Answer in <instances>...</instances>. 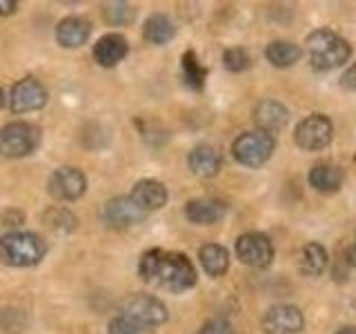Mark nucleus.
<instances>
[{"label": "nucleus", "mask_w": 356, "mask_h": 334, "mask_svg": "<svg viewBox=\"0 0 356 334\" xmlns=\"http://www.w3.org/2000/svg\"><path fill=\"white\" fill-rule=\"evenodd\" d=\"M236 256L250 267H267L274 259V245L261 232H248L236 241Z\"/></svg>", "instance_id": "nucleus-12"}, {"label": "nucleus", "mask_w": 356, "mask_h": 334, "mask_svg": "<svg viewBox=\"0 0 356 334\" xmlns=\"http://www.w3.org/2000/svg\"><path fill=\"white\" fill-rule=\"evenodd\" d=\"M47 192L56 200H78L87 192V176L78 167H58L47 181Z\"/></svg>", "instance_id": "nucleus-10"}, {"label": "nucleus", "mask_w": 356, "mask_h": 334, "mask_svg": "<svg viewBox=\"0 0 356 334\" xmlns=\"http://www.w3.org/2000/svg\"><path fill=\"white\" fill-rule=\"evenodd\" d=\"M44 225H49L54 232H72L76 228V216L65 207H51L44 212Z\"/></svg>", "instance_id": "nucleus-26"}, {"label": "nucleus", "mask_w": 356, "mask_h": 334, "mask_svg": "<svg viewBox=\"0 0 356 334\" xmlns=\"http://www.w3.org/2000/svg\"><path fill=\"white\" fill-rule=\"evenodd\" d=\"M120 315L140 323L145 328H152L167 321V308L161 299L152 294H129L120 303Z\"/></svg>", "instance_id": "nucleus-6"}, {"label": "nucleus", "mask_w": 356, "mask_h": 334, "mask_svg": "<svg viewBox=\"0 0 356 334\" xmlns=\"http://www.w3.org/2000/svg\"><path fill=\"white\" fill-rule=\"evenodd\" d=\"M198 334H234L232 326L227 321H222V319H211L207 321L203 328H200Z\"/></svg>", "instance_id": "nucleus-30"}, {"label": "nucleus", "mask_w": 356, "mask_h": 334, "mask_svg": "<svg viewBox=\"0 0 356 334\" xmlns=\"http://www.w3.org/2000/svg\"><path fill=\"white\" fill-rule=\"evenodd\" d=\"M107 332L109 334H149V330L145 328V326H140V323L131 321V319L122 317V315H118L116 319L109 321Z\"/></svg>", "instance_id": "nucleus-29"}, {"label": "nucleus", "mask_w": 356, "mask_h": 334, "mask_svg": "<svg viewBox=\"0 0 356 334\" xmlns=\"http://www.w3.org/2000/svg\"><path fill=\"white\" fill-rule=\"evenodd\" d=\"M47 105V89L36 78H22L9 92V109L14 114H27Z\"/></svg>", "instance_id": "nucleus-9"}, {"label": "nucleus", "mask_w": 356, "mask_h": 334, "mask_svg": "<svg viewBox=\"0 0 356 334\" xmlns=\"http://www.w3.org/2000/svg\"><path fill=\"white\" fill-rule=\"evenodd\" d=\"M127 51H129V42L122 33H105L94 45V61L100 67H105V70H111V67H116L125 58Z\"/></svg>", "instance_id": "nucleus-13"}, {"label": "nucleus", "mask_w": 356, "mask_h": 334, "mask_svg": "<svg viewBox=\"0 0 356 334\" xmlns=\"http://www.w3.org/2000/svg\"><path fill=\"white\" fill-rule=\"evenodd\" d=\"M327 267V250L318 243H307L298 254V270L305 276H318Z\"/></svg>", "instance_id": "nucleus-22"}, {"label": "nucleus", "mask_w": 356, "mask_h": 334, "mask_svg": "<svg viewBox=\"0 0 356 334\" xmlns=\"http://www.w3.org/2000/svg\"><path fill=\"white\" fill-rule=\"evenodd\" d=\"M103 16L109 25L122 27V25L134 22V18H136V9H134L129 3H107V5H103Z\"/></svg>", "instance_id": "nucleus-25"}, {"label": "nucleus", "mask_w": 356, "mask_h": 334, "mask_svg": "<svg viewBox=\"0 0 356 334\" xmlns=\"http://www.w3.org/2000/svg\"><path fill=\"white\" fill-rule=\"evenodd\" d=\"M309 185L318 189L323 194H332L339 192L343 185V172L341 167L332 165V163H318L309 170Z\"/></svg>", "instance_id": "nucleus-19"}, {"label": "nucleus", "mask_w": 356, "mask_h": 334, "mask_svg": "<svg viewBox=\"0 0 356 334\" xmlns=\"http://www.w3.org/2000/svg\"><path fill=\"white\" fill-rule=\"evenodd\" d=\"M47 254V243L33 232H9L0 239V263L11 267L38 265Z\"/></svg>", "instance_id": "nucleus-3"}, {"label": "nucleus", "mask_w": 356, "mask_h": 334, "mask_svg": "<svg viewBox=\"0 0 356 334\" xmlns=\"http://www.w3.org/2000/svg\"><path fill=\"white\" fill-rule=\"evenodd\" d=\"M100 218H103L105 225L114 228V230H125L134 228L147 218V212H143L129 196H114L109 198L107 203L100 209Z\"/></svg>", "instance_id": "nucleus-8"}, {"label": "nucleus", "mask_w": 356, "mask_h": 334, "mask_svg": "<svg viewBox=\"0 0 356 334\" xmlns=\"http://www.w3.org/2000/svg\"><path fill=\"white\" fill-rule=\"evenodd\" d=\"M129 198L136 203L143 212H154L167 205V187L161 181H154V178H143L136 185L131 187Z\"/></svg>", "instance_id": "nucleus-14"}, {"label": "nucleus", "mask_w": 356, "mask_h": 334, "mask_svg": "<svg viewBox=\"0 0 356 334\" xmlns=\"http://www.w3.org/2000/svg\"><path fill=\"white\" fill-rule=\"evenodd\" d=\"M198 259H200V265H203V270L214 278L222 276L229 267V252L218 243L203 245L198 252Z\"/></svg>", "instance_id": "nucleus-20"}, {"label": "nucleus", "mask_w": 356, "mask_h": 334, "mask_svg": "<svg viewBox=\"0 0 356 334\" xmlns=\"http://www.w3.org/2000/svg\"><path fill=\"white\" fill-rule=\"evenodd\" d=\"M176 36V27L172 18H167L165 14H154L145 20L143 25V38L149 45H167Z\"/></svg>", "instance_id": "nucleus-21"}, {"label": "nucleus", "mask_w": 356, "mask_h": 334, "mask_svg": "<svg viewBox=\"0 0 356 334\" xmlns=\"http://www.w3.org/2000/svg\"><path fill=\"white\" fill-rule=\"evenodd\" d=\"M287 118H289V111L285 109V105L278 103V100H270V98L261 100L254 109V122L265 134L281 132L287 125Z\"/></svg>", "instance_id": "nucleus-17"}, {"label": "nucleus", "mask_w": 356, "mask_h": 334, "mask_svg": "<svg viewBox=\"0 0 356 334\" xmlns=\"http://www.w3.org/2000/svg\"><path fill=\"white\" fill-rule=\"evenodd\" d=\"M300 56H303V49L289 40H274L265 49V58L274 67H292L300 61Z\"/></svg>", "instance_id": "nucleus-23"}, {"label": "nucleus", "mask_w": 356, "mask_h": 334, "mask_svg": "<svg viewBox=\"0 0 356 334\" xmlns=\"http://www.w3.org/2000/svg\"><path fill=\"white\" fill-rule=\"evenodd\" d=\"M232 154L245 167H261L272 159L274 154V136L261 129L245 132L234 141Z\"/></svg>", "instance_id": "nucleus-5"}, {"label": "nucleus", "mask_w": 356, "mask_h": 334, "mask_svg": "<svg viewBox=\"0 0 356 334\" xmlns=\"http://www.w3.org/2000/svg\"><path fill=\"white\" fill-rule=\"evenodd\" d=\"M337 334H356V328H343V330H339Z\"/></svg>", "instance_id": "nucleus-34"}, {"label": "nucleus", "mask_w": 356, "mask_h": 334, "mask_svg": "<svg viewBox=\"0 0 356 334\" xmlns=\"http://www.w3.org/2000/svg\"><path fill=\"white\" fill-rule=\"evenodd\" d=\"M18 9L16 0H0V16H11Z\"/></svg>", "instance_id": "nucleus-32"}, {"label": "nucleus", "mask_w": 356, "mask_h": 334, "mask_svg": "<svg viewBox=\"0 0 356 334\" xmlns=\"http://www.w3.org/2000/svg\"><path fill=\"white\" fill-rule=\"evenodd\" d=\"M222 63H225V67L229 72L238 74V72H245L250 67V56L248 51H245L243 47H229L225 49V54H222Z\"/></svg>", "instance_id": "nucleus-28"}, {"label": "nucleus", "mask_w": 356, "mask_h": 334, "mask_svg": "<svg viewBox=\"0 0 356 334\" xmlns=\"http://www.w3.org/2000/svg\"><path fill=\"white\" fill-rule=\"evenodd\" d=\"M138 274L143 276V281L154 283L174 294L196 285V267L183 252H145L138 263Z\"/></svg>", "instance_id": "nucleus-1"}, {"label": "nucleus", "mask_w": 356, "mask_h": 334, "mask_svg": "<svg viewBox=\"0 0 356 334\" xmlns=\"http://www.w3.org/2000/svg\"><path fill=\"white\" fill-rule=\"evenodd\" d=\"M40 145V129L27 120H11L0 129V156L25 159Z\"/></svg>", "instance_id": "nucleus-4"}, {"label": "nucleus", "mask_w": 356, "mask_h": 334, "mask_svg": "<svg viewBox=\"0 0 356 334\" xmlns=\"http://www.w3.org/2000/svg\"><path fill=\"white\" fill-rule=\"evenodd\" d=\"M343 259H345V263H348V265L352 267V270H356V243L350 245V248L345 250V256H343Z\"/></svg>", "instance_id": "nucleus-33"}, {"label": "nucleus", "mask_w": 356, "mask_h": 334, "mask_svg": "<svg viewBox=\"0 0 356 334\" xmlns=\"http://www.w3.org/2000/svg\"><path fill=\"white\" fill-rule=\"evenodd\" d=\"M341 87L348 89V92H356V63L350 65L348 70L343 72V76H341Z\"/></svg>", "instance_id": "nucleus-31"}, {"label": "nucleus", "mask_w": 356, "mask_h": 334, "mask_svg": "<svg viewBox=\"0 0 356 334\" xmlns=\"http://www.w3.org/2000/svg\"><path fill=\"white\" fill-rule=\"evenodd\" d=\"M183 78H185V85L189 89H196V92H200L207 81V70L200 65L196 51L192 49H187L183 54Z\"/></svg>", "instance_id": "nucleus-24"}, {"label": "nucleus", "mask_w": 356, "mask_h": 334, "mask_svg": "<svg viewBox=\"0 0 356 334\" xmlns=\"http://www.w3.org/2000/svg\"><path fill=\"white\" fill-rule=\"evenodd\" d=\"M187 163H189V170H192L196 176L211 178L220 172L222 156L216 148H211V145H196V148L189 152Z\"/></svg>", "instance_id": "nucleus-18"}, {"label": "nucleus", "mask_w": 356, "mask_h": 334, "mask_svg": "<svg viewBox=\"0 0 356 334\" xmlns=\"http://www.w3.org/2000/svg\"><path fill=\"white\" fill-rule=\"evenodd\" d=\"M307 56L309 63L318 72H330L345 65L352 56L350 42L330 29H316L307 36Z\"/></svg>", "instance_id": "nucleus-2"}, {"label": "nucleus", "mask_w": 356, "mask_h": 334, "mask_svg": "<svg viewBox=\"0 0 356 334\" xmlns=\"http://www.w3.org/2000/svg\"><path fill=\"white\" fill-rule=\"evenodd\" d=\"M332 136H334L332 120L323 114H312L298 122L294 141L305 152H321L332 143Z\"/></svg>", "instance_id": "nucleus-7"}, {"label": "nucleus", "mask_w": 356, "mask_h": 334, "mask_svg": "<svg viewBox=\"0 0 356 334\" xmlns=\"http://www.w3.org/2000/svg\"><path fill=\"white\" fill-rule=\"evenodd\" d=\"M136 125L143 134V138L147 141L149 145H163L167 141V132L161 125L159 120H147V118H138Z\"/></svg>", "instance_id": "nucleus-27"}, {"label": "nucleus", "mask_w": 356, "mask_h": 334, "mask_svg": "<svg viewBox=\"0 0 356 334\" xmlns=\"http://www.w3.org/2000/svg\"><path fill=\"white\" fill-rule=\"evenodd\" d=\"M227 214V205L218 198H196L185 205V216L196 225H214Z\"/></svg>", "instance_id": "nucleus-16"}, {"label": "nucleus", "mask_w": 356, "mask_h": 334, "mask_svg": "<svg viewBox=\"0 0 356 334\" xmlns=\"http://www.w3.org/2000/svg\"><path fill=\"white\" fill-rule=\"evenodd\" d=\"M0 100H3V89H0Z\"/></svg>", "instance_id": "nucleus-35"}, {"label": "nucleus", "mask_w": 356, "mask_h": 334, "mask_svg": "<svg viewBox=\"0 0 356 334\" xmlns=\"http://www.w3.org/2000/svg\"><path fill=\"white\" fill-rule=\"evenodd\" d=\"M89 33H92V22L83 16H70L58 22V27H56V40L67 49H76L89 40Z\"/></svg>", "instance_id": "nucleus-15"}, {"label": "nucleus", "mask_w": 356, "mask_h": 334, "mask_svg": "<svg viewBox=\"0 0 356 334\" xmlns=\"http://www.w3.org/2000/svg\"><path fill=\"white\" fill-rule=\"evenodd\" d=\"M305 328L303 312L296 305L278 303L272 305L263 315V332L265 334H300Z\"/></svg>", "instance_id": "nucleus-11"}]
</instances>
